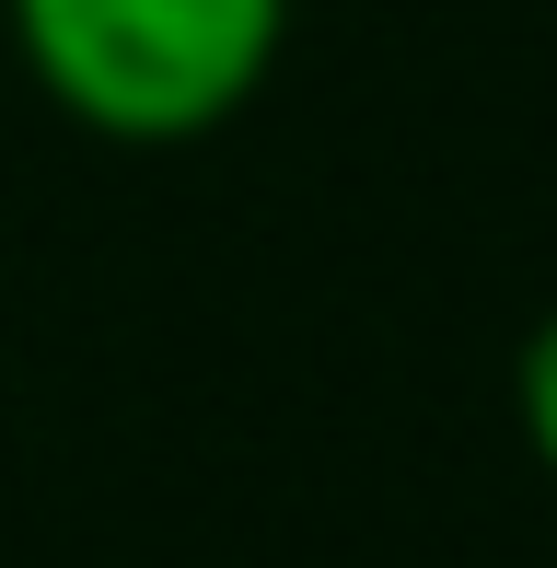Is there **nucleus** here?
<instances>
[{
    "mask_svg": "<svg viewBox=\"0 0 557 568\" xmlns=\"http://www.w3.org/2000/svg\"><path fill=\"white\" fill-rule=\"evenodd\" d=\"M512 406H523V453H535V476L557 487V302L535 314V337H523V372H512Z\"/></svg>",
    "mask_w": 557,
    "mask_h": 568,
    "instance_id": "obj_2",
    "label": "nucleus"
},
{
    "mask_svg": "<svg viewBox=\"0 0 557 568\" xmlns=\"http://www.w3.org/2000/svg\"><path fill=\"white\" fill-rule=\"evenodd\" d=\"M23 82L117 151H186L267 93L291 0H0Z\"/></svg>",
    "mask_w": 557,
    "mask_h": 568,
    "instance_id": "obj_1",
    "label": "nucleus"
}]
</instances>
